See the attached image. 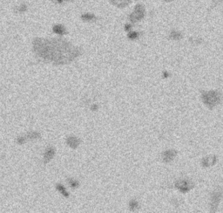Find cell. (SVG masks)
Segmentation results:
<instances>
[{"label": "cell", "mask_w": 223, "mask_h": 213, "mask_svg": "<svg viewBox=\"0 0 223 213\" xmlns=\"http://www.w3.org/2000/svg\"><path fill=\"white\" fill-rule=\"evenodd\" d=\"M33 47L38 56L58 63L69 62L78 55V51L74 46L59 39L38 38L34 41Z\"/></svg>", "instance_id": "1"}, {"label": "cell", "mask_w": 223, "mask_h": 213, "mask_svg": "<svg viewBox=\"0 0 223 213\" xmlns=\"http://www.w3.org/2000/svg\"><path fill=\"white\" fill-rule=\"evenodd\" d=\"M202 100L207 108L213 109L215 106H217L221 100V95L217 91H208L202 93Z\"/></svg>", "instance_id": "2"}, {"label": "cell", "mask_w": 223, "mask_h": 213, "mask_svg": "<svg viewBox=\"0 0 223 213\" xmlns=\"http://www.w3.org/2000/svg\"><path fill=\"white\" fill-rule=\"evenodd\" d=\"M221 198H222V190H221V189L218 188L213 192L212 196H211V202H210L211 211L214 212L217 210L218 205L220 204Z\"/></svg>", "instance_id": "3"}, {"label": "cell", "mask_w": 223, "mask_h": 213, "mask_svg": "<svg viewBox=\"0 0 223 213\" xmlns=\"http://www.w3.org/2000/svg\"><path fill=\"white\" fill-rule=\"evenodd\" d=\"M194 183L192 181L188 180V179H180V180H178L175 183V187L182 193L188 192L191 189L194 188Z\"/></svg>", "instance_id": "4"}, {"label": "cell", "mask_w": 223, "mask_h": 213, "mask_svg": "<svg viewBox=\"0 0 223 213\" xmlns=\"http://www.w3.org/2000/svg\"><path fill=\"white\" fill-rule=\"evenodd\" d=\"M145 17V8L142 5H137L135 6L134 11L129 17V19L132 22L140 21Z\"/></svg>", "instance_id": "5"}, {"label": "cell", "mask_w": 223, "mask_h": 213, "mask_svg": "<svg viewBox=\"0 0 223 213\" xmlns=\"http://www.w3.org/2000/svg\"><path fill=\"white\" fill-rule=\"evenodd\" d=\"M176 151L173 150V149H169V150L165 151L164 153L162 154V159L165 162H172L173 158L176 156Z\"/></svg>", "instance_id": "6"}, {"label": "cell", "mask_w": 223, "mask_h": 213, "mask_svg": "<svg viewBox=\"0 0 223 213\" xmlns=\"http://www.w3.org/2000/svg\"><path fill=\"white\" fill-rule=\"evenodd\" d=\"M217 161V157L215 156H209L202 159V165L204 167H211L215 164V162Z\"/></svg>", "instance_id": "7"}, {"label": "cell", "mask_w": 223, "mask_h": 213, "mask_svg": "<svg viewBox=\"0 0 223 213\" xmlns=\"http://www.w3.org/2000/svg\"><path fill=\"white\" fill-rule=\"evenodd\" d=\"M113 5L117 6L118 8H123L126 7L131 3L132 0H109Z\"/></svg>", "instance_id": "8"}, {"label": "cell", "mask_w": 223, "mask_h": 213, "mask_svg": "<svg viewBox=\"0 0 223 213\" xmlns=\"http://www.w3.org/2000/svg\"><path fill=\"white\" fill-rule=\"evenodd\" d=\"M169 37L173 40H180V38H182V34H181V33H180V32L173 30V31H172V32L170 33Z\"/></svg>", "instance_id": "9"}, {"label": "cell", "mask_w": 223, "mask_h": 213, "mask_svg": "<svg viewBox=\"0 0 223 213\" xmlns=\"http://www.w3.org/2000/svg\"><path fill=\"white\" fill-rule=\"evenodd\" d=\"M53 32L59 35H64L65 33V29L62 26L61 24H57L53 27Z\"/></svg>", "instance_id": "10"}, {"label": "cell", "mask_w": 223, "mask_h": 213, "mask_svg": "<svg viewBox=\"0 0 223 213\" xmlns=\"http://www.w3.org/2000/svg\"><path fill=\"white\" fill-rule=\"evenodd\" d=\"M81 18H82V19H83L84 21H91V20H93V19H95V16L92 15V14L86 13V14L82 15Z\"/></svg>", "instance_id": "11"}, {"label": "cell", "mask_w": 223, "mask_h": 213, "mask_svg": "<svg viewBox=\"0 0 223 213\" xmlns=\"http://www.w3.org/2000/svg\"><path fill=\"white\" fill-rule=\"evenodd\" d=\"M138 37H139V33H136V32H132V33H130L129 34H128V38H129L130 39H135V38H137Z\"/></svg>", "instance_id": "12"}, {"label": "cell", "mask_w": 223, "mask_h": 213, "mask_svg": "<svg viewBox=\"0 0 223 213\" xmlns=\"http://www.w3.org/2000/svg\"><path fill=\"white\" fill-rule=\"evenodd\" d=\"M25 11H26V5L24 4H22L18 8V12H24Z\"/></svg>", "instance_id": "13"}, {"label": "cell", "mask_w": 223, "mask_h": 213, "mask_svg": "<svg viewBox=\"0 0 223 213\" xmlns=\"http://www.w3.org/2000/svg\"><path fill=\"white\" fill-rule=\"evenodd\" d=\"M130 207L132 208V210H134L136 208H138V202L137 201H132L131 202V204H130Z\"/></svg>", "instance_id": "14"}, {"label": "cell", "mask_w": 223, "mask_h": 213, "mask_svg": "<svg viewBox=\"0 0 223 213\" xmlns=\"http://www.w3.org/2000/svg\"><path fill=\"white\" fill-rule=\"evenodd\" d=\"M55 1H57L58 3H62L63 2V0H55Z\"/></svg>", "instance_id": "15"}, {"label": "cell", "mask_w": 223, "mask_h": 213, "mask_svg": "<svg viewBox=\"0 0 223 213\" xmlns=\"http://www.w3.org/2000/svg\"><path fill=\"white\" fill-rule=\"evenodd\" d=\"M165 2H172V1H173V0H164Z\"/></svg>", "instance_id": "16"}]
</instances>
